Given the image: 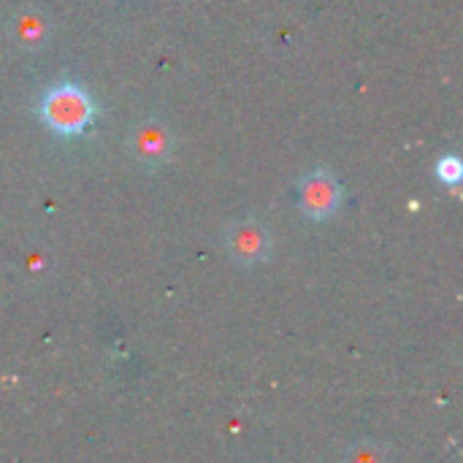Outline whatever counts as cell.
<instances>
[{"label": "cell", "mask_w": 463, "mask_h": 463, "mask_svg": "<svg viewBox=\"0 0 463 463\" xmlns=\"http://www.w3.org/2000/svg\"><path fill=\"white\" fill-rule=\"evenodd\" d=\"M38 114L43 125L57 136H81L95 119V103L84 87L73 81H60L43 92Z\"/></svg>", "instance_id": "cell-1"}, {"label": "cell", "mask_w": 463, "mask_h": 463, "mask_svg": "<svg viewBox=\"0 0 463 463\" xmlns=\"http://www.w3.org/2000/svg\"><path fill=\"white\" fill-rule=\"evenodd\" d=\"M342 184L328 171H309L298 182V206L309 220H328L342 206Z\"/></svg>", "instance_id": "cell-2"}, {"label": "cell", "mask_w": 463, "mask_h": 463, "mask_svg": "<svg viewBox=\"0 0 463 463\" xmlns=\"http://www.w3.org/2000/svg\"><path fill=\"white\" fill-rule=\"evenodd\" d=\"M225 250L239 266H258L271 255V233L263 222L244 217L225 231Z\"/></svg>", "instance_id": "cell-3"}, {"label": "cell", "mask_w": 463, "mask_h": 463, "mask_svg": "<svg viewBox=\"0 0 463 463\" xmlns=\"http://www.w3.org/2000/svg\"><path fill=\"white\" fill-rule=\"evenodd\" d=\"M133 157L144 165V168H160L168 157H171V149H174V136L168 130L165 122L160 119H146V122H138L133 130H130V141H128Z\"/></svg>", "instance_id": "cell-4"}, {"label": "cell", "mask_w": 463, "mask_h": 463, "mask_svg": "<svg viewBox=\"0 0 463 463\" xmlns=\"http://www.w3.org/2000/svg\"><path fill=\"white\" fill-rule=\"evenodd\" d=\"M8 35H11L16 49L38 52V49H43V43L49 38V19L41 11H35V8H24V11L11 16Z\"/></svg>", "instance_id": "cell-5"}, {"label": "cell", "mask_w": 463, "mask_h": 463, "mask_svg": "<svg viewBox=\"0 0 463 463\" xmlns=\"http://www.w3.org/2000/svg\"><path fill=\"white\" fill-rule=\"evenodd\" d=\"M342 463H391L388 448L380 445L377 439H358L347 448Z\"/></svg>", "instance_id": "cell-6"}, {"label": "cell", "mask_w": 463, "mask_h": 463, "mask_svg": "<svg viewBox=\"0 0 463 463\" xmlns=\"http://www.w3.org/2000/svg\"><path fill=\"white\" fill-rule=\"evenodd\" d=\"M437 176H439V182H442V184L456 187V184L463 179L461 160H458L456 155H445V157L437 163Z\"/></svg>", "instance_id": "cell-7"}]
</instances>
